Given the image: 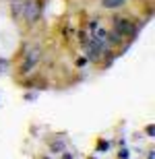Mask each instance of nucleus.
I'll return each mask as SVG.
<instances>
[{"instance_id": "obj_9", "label": "nucleus", "mask_w": 155, "mask_h": 159, "mask_svg": "<svg viewBox=\"0 0 155 159\" xmlns=\"http://www.w3.org/2000/svg\"><path fill=\"white\" fill-rule=\"evenodd\" d=\"M99 27V21H91V31H95Z\"/></svg>"}, {"instance_id": "obj_7", "label": "nucleus", "mask_w": 155, "mask_h": 159, "mask_svg": "<svg viewBox=\"0 0 155 159\" xmlns=\"http://www.w3.org/2000/svg\"><path fill=\"white\" fill-rule=\"evenodd\" d=\"M64 147H66L64 139H58V141H54L52 145H50V149H52L54 153H64Z\"/></svg>"}, {"instance_id": "obj_1", "label": "nucleus", "mask_w": 155, "mask_h": 159, "mask_svg": "<svg viewBox=\"0 0 155 159\" xmlns=\"http://www.w3.org/2000/svg\"><path fill=\"white\" fill-rule=\"evenodd\" d=\"M114 31L118 33L120 37H134V33H137V27H134V23L132 21H128V19H114Z\"/></svg>"}, {"instance_id": "obj_6", "label": "nucleus", "mask_w": 155, "mask_h": 159, "mask_svg": "<svg viewBox=\"0 0 155 159\" xmlns=\"http://www.w3.org/2000/svg\"><path fill=\"white\" fill-rule=\"evenodd\" d=\"M23 6H25V0H12V15L15 17H21L23 15Z\"/></svg>"}, {"instance_id": "obj_8", "label": "nucleus", "mask_w": 155, "mask_h": 159, "mask_svg": "<svg viewBox=\"0 0 155 159\" xmlns=\"http://www.w3.org/2000/svg\"><path fill=\"white\" fill-rule=\"evenodd\" d=\"M147 134H149V136H153V134H155V128H153V124H149V126H147Z\"/></svg>"}, {"instance_id": "obj_2", "label": "nucleus", "mask_w": 155, "mask_h": 159, "mask_svg": "<svg viewBox=\"0 0 155 159\" xmlns=\"http://www.w3.org/2000/svg\"><path fill=\"white\" fill-rule=\"evenodd\" d=\"M39 12H42V6L37 4V0H25L23 17L27 23H35L37 19H39Z\"/></svg>"}, {"instance_id": "obj_10", "label": "nucleus", "mask_w": 155, "mask_h": 159, "mask_svg": "<svg viewBox=\"0 0 155 159\" xmlns=\"http://www.w3.org/2000/svg\"><path fill=\"white\" fill-rule=\"evenodd\" d=\"M147 159H155L153 157V151H149V153H147Z\"/></svg>"}, {"instance_id": "obj_11", "label": "nucleus", "mask_w": 155, "mask_h": 159, "mask_svg": "<svg viewBox=\"0 0 155 159\" xmlns=\"http://www.w3.org/2000/svg\"><path fill=\"white\" fill-rule=\"evenodd\" d=\"M62 159H72V157H71V155H68V153H64V157H62Z\"/></svg>"}, {"instance_id": "obj_3", "label": "nucleus", "mask_w": 155, "mask_h": 159, "mask_svg": "<svg viewBox=\"0 0 155 159\" xmlns=\"http://www.w3.org/2000/svg\"><path fill=\"white\" fill-rule=\"evenodd\" d=\"M37 60H39V48L33 46L27 50V54H25V60H23V66H21V72H29L33 66L37 64Z\"/></svg>"}, {"instance_id": "obj_5", "label": "nucleus", "mask_w": 155, "mask_h": 159, "mask_svg": "<svg viewBox=\"0 0 155 159\" xmlns=\"http://www.w3.org/2000/svg\"><path fill=\"white\" fill-rule=\"evenodd\" d=\"M126 4V0H102L103 8H110V11H116V8H122Z\"/></svg>"}, {"instance_id": "obj_4", "label": "nucleus", "mask_w": 155, "mask_h": 159, "mask_svg": "<svg viewBox=\"0 0 155 159\" xmlns=\"http://www.w3.org/2000/svg\"><path fill=\"white\" fill-rule=\"evenodd\" d=\"M106 50L107 48L103 46V43H99V41H95V39H89V43H87V54H89V60H93V62L102 60Z\"/></svg>"}]
</instances>
